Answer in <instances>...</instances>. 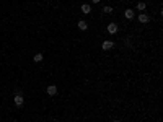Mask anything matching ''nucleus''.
Wrapping results in <instances>:
<instances>
[{
  "label": "nucleus",
  "mask_w": 163,
  "mask_h": 122,
  "mask_svg": "<svg viewBox=\"0 0 163 122\" xmlns=\"http://www.w3.org/2000/svg\"><path fill=\"white\" fill-rule=\"evenodd\" d=\"M15 106H23V103H25V101H23V96H21V93H16V96H15Z\"/></svg>",
  "instance_id": "f257e3e1"
},
{
  "label": "nucleus",
  "mask_w": 163,
  "mask_h": 122,
  "mask_svg": "<svg viewBox=\"0 0 163 122\" xmlns=\"http://www.w3.org/2000/svg\"><path fill=\"white\" fill-rule=\"evenodd\" d=\"M108 33L109 34H116L117 33V24L116 23H109L108 24Z\"/></svg>",
  "instance_id": "f03ea898"
},
{
  "label": "nucleus",
  "mask_w": 163,
  "mask_h": 122,
  "mask_svg": "<svg viewBox=\"0 0 163 122\" xmlns=\"http://www.w3.org/2000/svg\"><path fill=\"white\" fill-rule=\"evenodd\" d=\"M113 47H114L113 41H105V43H103V49H105V51H109V49H113Z\"/></svg>",
  "instance_id": "7ed1b4c3"
},
{
  "label": "nucleus",
  "mask_w": 163,
  "mask_h": 122,
  "mask_svg": "<svg viewBox=\"0 0 163 122\" xmlns=\"http://www.w3.org/2000/svg\"><path fill=\"white\" fill-rule=\"evenodd\" d=\"M55 93H57V86H54V85L47 86V95H49V96H54Z\"/></svg>",
  "instance_id": "20e7f679"
},
{
  "label": "nucleus",
  "mask_w": 163,
  "mask_h": 122,
  "mask_svg": "<svg viewBox=\"0 0 163 122\" xmlns=\"http://www.w3.org/2000/svg\"><path fill=\"white\" fill-rule=\"evenodd\" d=\"M124 16H126L127 20H132L134 16H136L134 15V10H126V12H124Z\"/></svg>",
  "instance_id": "39448f33"
},
{
  "label": "nucleus",
  "mask_w": 163,
  "mask_h": 122,
  "mask_svg": "<svg viewBox=\"0 0 163 122\" xmlns=\"http://www.w3.org/2000/svg\"><path fill=\"white\" fill-rule=\"evenodd\" d=\"M90 12H91V7H90L88 3H85V5H82V13H85V15H88Z\"/></svg>",
  "instance_id": "423d86ee"
},
{
  "label": "nucleus",
  "mask_w": 163,
  "mask_h": 122,
  "mask_svg": "<svg viewBox=\"0 0 163 122\" xmlns=\"http://www.w3.org/2000/svg\"><path fill=\"white\" fill-rule=\"evenodd\" d=\"M148 20H150V18H148L147 15H144V13L139 15V21H140V23H148Z\"/></svg>",
  "instance_id": "0eeeda50"
},
{
  "label": "nucleus",
  "mask_w": 163,
  "mask_h": 122,
  "mask_svg": "<svg viewBox=\"0 0 163 122\" xmlns=\"http://www.w3.org/2000/svg\"><path fill=\"white\" fill-rule=\"evenodd\" d=\"M78 28H80L82 31H85L86 28H88V23H86V21H83V20H82V21H78Z\"/></svg>",
  "instance_id": "6e6552de"
},
{
  "label": "nucleus",
  "mask_w": 163,
  "mask_h": 122,
  "mask_svg": "<svg viewBox=\"0 0 163 122\" xmlns=\"http://www.w3.org/2000/svg\"><path fill=\"white\" fill-rule=\"evenodd\" d=\"M33 60H34V62H43V54H34Z\"/></svg>",
  "instance_id": "1a4fd4ad"
},
{
  "label": "nucleus",
  "mask_w": 163,
  "mask_h": 122,
  "mask_svg": "<svg viewBox=\"0 0 163 122\" xmlns=\"http://www.w3.org/2000/svg\"><path fill=\"white\" fill-rule=\"evenodd\" d=\"M137 10H145V3L144 2H139L137 3Z\"/></svg>",
  "instance_id": "9d476101"
},
{
  "label": "nucleus",
  "mask_w": 163,
  "mask_h": 122,
  "mask_svg": "<svg viewBox=\"0 0 163 122\" xmlns=\"http://www.w3.org/2000/svg\"><path fill=\"white\" fill-rule=\"evenodd\" d=\"M103 12H105V13H113V8H111V7H105Z\"/></svg>",
  "instance_id": "9b49d317"
},
{
  "label": "nucleus",
  "mask_w": 163,
  "mask_h": 122,
  "mask_svg": "<svg viewBox=\"0 0 163 122\" xmlns=\"http://www.w3.org/2000/svg\"><path fill=\"white\" fill-rule=\"evenodd\" d=\"M91 2H93V3H98V2H100V0H91Z\"/></svg>",
  "instance_id": "f8f14e48"
},
{
  "label": "nucleus",
  "mask_w": 163,
  "mask_h": 122,
  "mask_svg": "<svg viewBox=\"0 0 163 122\" xmlns=\"http://www.w3.org/2000/svg\"><path fill=\"white\" fill-rule=\"evenodd\" d=\"M114 122H119V120H114Z\"/></svg>",
  "instance_id": "ddd939ff"
}]
</instances>
